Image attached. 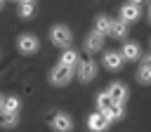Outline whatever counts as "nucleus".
I'll return each mask as SVG.
<instances>
[{"mask_svg":"<svg viewBox=\"0 0 151 132\" xmlns=\"http://www.w3.org/2000/svg\"><path fill=\"white\" fill-rule=\"evenodd\" d=\"M120 19L127 21V24L139 21V19H142V7L134 5V2H125V5H120Z\"/></svg>","mask_w":151,"mask_h":132,"instance_id":"9","label":"nucleus"},{"mask_svg":"<svg viewBox=\"0 0 151 132\" xmlns=\"http://www.w3.org/2000/svg\"><path fill=\"white\" fill-rule=\"evenodd\" d=\"M78 61H80V52H76L73 47H66V50H61V57H59V64H61V66L76 68V66H78Z\"/></svg>","mask_w":151,"mask_h":132,"instance_id":"13","label":"nucleus"},{"mask_svg":"<svg viewBox=\"0 0 151 132\" xmlns=\"http://www.w3.org/2000/svg\"><path fill=\"white\" fill-rule=\"evenodd\" d=\"M106 92H109V97H111V101H113V104H125V101H127V97H130L127 85H125V82H118V80H113V82L106 87Z\"/></svg>","mask_w":151,"mask_h":132,"instance_id":"5","label":"nucleus"},{"mask_svg":"<svg viewBox=\"0 0 151 132\" xmlns=\"http://www.w3.org/2000/svg\"><path fill=\"white\" fill-rule=\"evenodd\" d=\"M50 125L54 132H73V118L68 113H61V111H57L50 118Z\"/></svg>","mask_w":151,"mask_h":132,"instance_id":"6","label":"nucleus"},{"mask_svg":"<svg viewBox=\"0 0 151 132\" xmlns=\"http://www.w3.org/2000/svg\"><path fill=\"white\" fill-rule=\"evenodd\" d=\"M101 47H104V35L97 33V31H90V33L85 35V40H83V50H85L87 54H97Z\"/></svg>","mask_w":151,"mask_h":132,"instance_id":"7","label":"nucleus"},{"mask_svg":"<svg viewBox=\"0 0 151 132\" xmlns=\"http://www.w3.org/2000/svg\"><path fill=\"white\" fill-rule=\"evenodd\" d=\"M149 9H151V0H149Z\"/></svg>","mask_w":151,"mask_h":132,"instance_id":"27","label":"nucleus"},{"mask_svg":"<svg viewBox=\"0 0 151 132\" xmlns=\"http://www.w3.org/2000/svg\"><path fill=\"white\" fill-rule=\"evenodd\" d=\"M73 75H76L73 68L57 64V66L50 71V85H54V87H64V85H68V82L73 80Z\"/></svg>","mask_w":151,"mask_h":132,"instance_id":"2","label":"nucleus"},{"mask_svg":"<svg viewBox=\"0 0 151 132\" xmlns=\"http://www.w3.org/2000/svg\"><path fill=\"white\" fill-rule=\"evenodd\" d=\"M139 61H142V66L151 68V52H149V54H142V57H139Z\"/></svg>","mask_w":151,"mask_h":132,"instance_id":"21","label":"nucleus"},{"mask_svg":"<svg viewBox=\"0 0 151 132\" xmlns=\"http://www.w3.org/2000/svg\"><path fill=\"white\" fill-rule=\"evenodd\" d=\"M19 2H35V0H19Z\"/></svg>","mask_w":151,"mask_h":132,"instance_id":"24","label":"nucleus"},{"mask_svg":"<svg viewBox=\"0 0 151 132\" xmlns=\"http://www.w3.org/2000/svg\"><path fill=\"white\" fill-rule=\"evenodd\" d=\"M109 28H111V16L97 14V16H94V31L101 33V35H109Z\"/></svg>","mask_w":151,"mask_h":132,"instance_id":"16","label":"nucleus"},{"mask_svg":"<svg viewBox=\"0 0 151 132\" xmlns=\"http://www.w3.org/2000/svg\"><path fill=\"white\" fill-rule=\"evenodd\" d=\"M120 54H123V59H125V61H137V59L142 57V47H139V42L125 40V42H123V50H120Z\"/></svg>","mask_w":151,"mask_h":132,"instance_id":"11","label":"nucleus"},{"mask_svg":"<svg viewBox=\"0 0 151 132\" xmlns=\"http://www.w3.org/2000/svg\"><path fill=\"white\" fill-rule=\"evenodd\" d=\"M50 42H52L54 47H59V50L71 47V42H73V33H71V28L64 26V24L52 26V28H50Z\"/></svg>","mask_w":151,"mask_h":132,"instance_id":"1","label":"nucleus"},{"mask_svg":"<svg viewBox=\"0 0 151 132\" xmlns=\"http://www.w3.org/2000/svg\"><path fill=\"white\" fill-rule=\"evenodd\" d=\"M109 127H111V123L104 120V116H101L99 111L87 116V130H90V132H109Z\"/></svg>","mask_w":151,"mask_h":132,"instance_id":"10","label":"nucleus"},{"mask_svg":"<svg viewBox=\"0 0 151 132\" xmlns=\"http://www.w3.org/2000/svg\"><path fill=\"white\" fill-rule=\"evenodd\" d=\"M101 64H104V68L106 71H120L123 68V64H125V59H123V54L120 52H104V57H101Z\"/></svg>","mask_w":151,"mask_h":132,"instance_id":"8","label":"nucleus"},{"mask_svg":"<svg viewBox=\"0 0 151 132\" xmlns=\"http://www.w3.org/2000/svg\"><path fill=\"white\" fill-rule=\"evenodd\" d=\"M17 50L21 54H35L40 50V40L33 35V33H21L19 40H17Z\"/></svg>","mask_w":151,"mask_h":132,"instance_id":"4","label":"nucleus"},{"mask_svg":"<svg viewBox=\"0 0 151 132\" xmlns=\"http://www.w3.org/2000/svg\"><path fill=\"white\" fill-rule=\"evenodd\" d=\"M19 125V113H0V127L12 130Z\"/></svg>","mask_w":151,"mask_h":132,"instance_id":"17","label":"nucleus"},{"mask_svg":"<svg viewBox=\"0 0 151 132\" xmlns=\"http://www.w3.org/2000/svg\"><path fill=\"white\" fill-rule=\"evenodd\" d=\"M2 5H5V0H0V9H2Z\"/></svg>","mask_w":151,"mask_h":132,"instance_id":"26","label":"nucleus"},{"mask_svg":"<svg viewBox=\"0 0 151 132\" xmlns=\"http://www.w3.org/2000/svg\"><path fill=\"white\" fill-rule=\"evenodd\" d=\"M125 104H111L109 108H104V111H99L101 116H104V120H109V123H116V120H123V116H125V108H123Z\"/></svg>","mask_w":151,"mask_h":132,"instance_id":"14","label":"nucleus"},{"mask_svg":"<svg viewBox=\"0 0 151 132\" xmlns=\"http://www.w3.org/2000/svg\"><path fill=\"white\" fill-rule=\"evenodd\" d=\"M149 24H151V9H149Z\"/></svg>","mask_w":151,"mask_h":132,"instance_id":"25","label":"nucleus"},{"mask_svg":"<svg viewBox=\"0 0 151 132\" xmlns=\"http://www.w3.org/2000/svg\"><path fill=\"white\" fill-rule=\"evenodd\" d=\"M137 82L139 85H151V68H146V66H142L139 64V68H137Z\"/></svg>","mask_w":151,"mask_h":132,"instance_id":"18","label":"nucleus"},{"mask_svg":"<svg viewBox=\"0 0 151 132\" xmlns=\"http://www.w3.org/2000/svg\"><path fill=\"white\" fill-rule=\"evenodd\" d=\"M35 14V2H19V16L21 19H31Z\"/></svg>","mask_w":151,"mask_h":132,"instance_id":"19","label":"nucleus"},{"mask_svg":"<svg viewBox=\"0 0 151 132\" xmlns=\"http://www.w3.org/2000/svg\"><path fill=\"white\" fill-rule=\"evenodd\" d=\"M130 2H134V5H142V2H144V0H130Z\"/></svg>","mask_w":151,"mask_h":132,"instance_id":"22","label":"nucleus"},{"mask_svg":"<svg viewBox=\"0 0 151 132\" xmlns=\"http://www.w3.org/2000/svg\"><path fill=\"white\" fill-rule=\"evenodd\" d=\"M19 108H21V99L12 94V97L2 99V111L0 113H19Z\"/></svg>","mask_w":151,"mask_h":132,"instance_id":"15","label":"nucleus"},{"mask_svg":"<svg viewBox=\"0 0 151 132\" xmlns=\"http://www.w3.org/2000/svg\"><path fill=\"white\" fill-rule=\"evenodd\" d=\"M2 99H5V97H2V94H0V111H2Z\"/></svg>","mask_w":151,"mask_h":132,"instance_id":"23","label":"nucleus"},{"mask_svg":"<svg viewBox=\"0 0 151 132\" xmlns=\"http://www.w3.org/2000/svg\"><path fill=\"white\" fill-rule=\"evenodd\" d=\"M109 35L116 38V40H125V38H127V21H123V19H111Z\"/></svg>","mask_w":151,"mask_h":132,"instance_id":"12","label":"nucleus"},{"mask_svg":"<svg viewBox=\"0 0 151 132\" xmlns=\"http://www.w3.org/2000/svg\"><path fill=\"white\" fill-rule=\"evenodd\" d=\"M73 71H76V78L80 82H92L97 75V64H94V59H80Z\"/></svg>","mask_w":151,"mask_h":132,"instance_id":"3","label":"nucleus"},{"mask_svg":"<svg viewBox=\"0 0 151 132\" xmlns=\"http://www.w3.org/2000/svg\"><path fill=\"white\" fill-rule=\"evenodd\" d=\"M94 101H97V111H104V108H109V106H111V104H113V101H111V97H109V92H106V90H104V92H99V94H97V99H94Z\"/></svg>","mask_w":151,"mask_h":132,"instance_id":"20","label":"nucleus"}]
</instances>
